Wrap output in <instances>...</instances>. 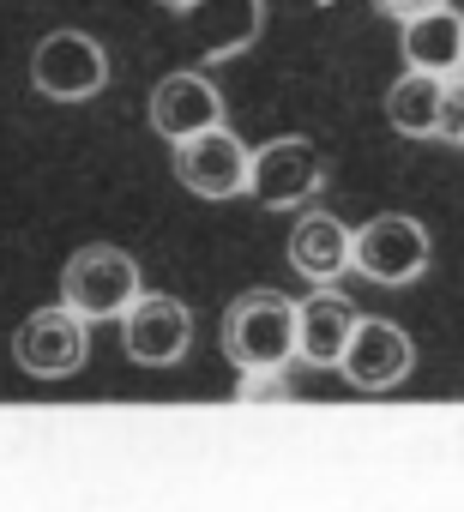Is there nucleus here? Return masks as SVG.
I'll use <instances>...</instances> for the list:
<instances>
[{
  "label": "nucleus",
  "instance_id": "1",
  "mask_svg": "<svg viewBox=\"0 0 464 512\" xmlns=\"http://www.w3.org/2000/svg\"><path fill=\"white\" fill-rule=\"evenodd\" d=\"M223 356L242 374H284L296 356V302L278 290H248L223 314Z\"/></svg>",
  "mask_w": 464,
  "mask_h": 512
},
{
  "label": "nucleus",
  "instance_id": "2",
  "mask_svg": "<svg viewBox=\"0 0 464 512\" xmlns=\"http://www.w3.org/2000/svg\"><path fill=\"white\" fill-rule=\"evenodd\" d=\"M139 260L127 247H109V241H91L79 247L73 260L61 266V302L91 326V320H121L139 296Z\"/></svg>",
  "mask_w": 464,
  "mask_h": 512
},
{
  "label": "nucleus",
  "instance_id": "3",
  "mask_svg": "<svg viewBox=\"0 0 464 512\" xmlns=\"http://www.w3.org/2000/svg\"><path fill=\"white\" fill-rule=\"evenodd\" d=\"M428 260H434V241H428V229H422L416 217H404V211H380V217H368V223L350 235V266H356L362 278L386 284V290L416 284V278L428 272Z\"/></svg>",
  "mask_w": 464,
  "mask_h": 512
},
{
  "label": "nucleus",
  "instance_id": "4",
  "mask_svg": "<svg viewBox=\"0 0 464 512\" xmlns=\"http://www.w3.org/2000/svg\"><path fill=\"white\" fill-rule=\"evenodd\" d=\"M320 187H326V157H320V145L302 139V133L266 139V145L248 157V193H254L266 211H302Z\"/></svg>",
  "mask_w": 464,
  "mask_h": 512
},
{
  "label": "nucleus",
  "instance_id": "5",
  "mask_svg": "<svg viewBox=\"0 0 464 512\" xmlns=\"http://www.w3.org/2000/svg\"><path fill=\"white\" fill-rule=\"evenodd\" d=\"M31 85L55 103H85L109 85V55L85 31H49L31 55Z\"/></svg>",
  "mask_w": 464,
  "mask_h": 512
},
{
  "label": "nucleus",
  "instance_id": "6",
  "mask_svg": "<svg viewBox=\"0 0 464 512\" xmlns=\"http://www.w3.org/2000/svg\"><path fill=\"white\" fill-rule=\"evenodd\" d=\"M85 356H91V332H85V320H79L67 302L37 308V314L13 332V362H19L31 380H67V374L85 368Z\"/></svg>",
  "mask_w": 464,
  "mask_h": 512
},
{
  "label": "nucleus",
  "instance_id": "7",
  "mask_svg": "<svg viewBox=\"0 0 464 512\" xmlns=\"http://www.w3.org/2000/svg\"><path fill=\"white\" fill-rule=\"evenodd\" d=\"M248 157L254 151L217 121L175 145V181L199 199H236V193H248Z\"/></svg>",
  "mask_w": 464,
  "mask_h": 512
},
{
  "label": "nucleus",
  "instance_id": "8",
  "mask_svg": "<svg viewBox=\"0 0 464 512\" xmlns=\"http://www.w3.org/2000/svg\"><path fill=\"white\" fill-rule=\"evenodd\" d=\"M410 368H416L410 332L392 326V320H368V314L356 320V332H350V344H344V356H338V374H344L356 392H392V386L410 380Z\"/></svg>",
  "mask_w": 464,
  "mask_h": 512
},
{
  "label": "nucleus",
  "instance_id": "9",
  "mask_svg": "<svg viewBox=\"0 0 464 512\" xmlns=\"http://www.w3.org/2000/svg\"><path fill=\"white\" fill-rule=\"evenodd\" d=\"M121 344L139 368H175L193 350V314L175 296H133V308L121 314Z\"/></svg>",
  "mask_w": 464,
  "mask_h": 512
},
{
  "label": "nucleus",
  "instance_id": "10",
  "mask_svg": "<svg viewBox=\"0 0 464 512\" xmlns=\"http://www.w3.org/2000/svg\"><path fill=\"white\" fill-rule=\"evenodd\" d=\"M217 121H223V91L199 67H181V73L157 79V91H151V127L169 145H181V139H193V133H205Z\"/></svg>",
  "mask_w": 464,
  "mask_h": 512
},
{
  "label": "nucleus",
  "instance_id": "11",
  "mask_svg": "<svg viewBox=\"0 0 464 512\" xmlns=\"http://www.w3.org/2000/svg\"><path fill=\"white\" fill-rule=\"evenodd\" d=\"M356 320H362L356 302L338 296L332 284H320L308 302H296V356H302L308 368H338V356H344Z\"/></svg>",
  "mask_w": 464,
  "mask_h": 512
},
{
  "label": "nucleus",
  "instance_id": "12",
  "mask_svg": "<svg viewBox=\"0 0 464 512\" xmlns=\"http://www.w3.org/2000/svg\"><path fill=\"white\" fill-rule=\"evenodd\" d=\"M398 55H404L410 73H434V79L458 73L464 67V13H452V0H446V7H428V13L404 19Z\"/></svg>",
  "mask_w": 464,
  "mask_h": 512
},
{
  "label": "nucleus",
  "instance_id": "13",
  "mask_svg": "<svg viewBox=\"0 0 464 512\" xmlns=\"http://www.w3.org/2000/svg\"><path fill=\"white\" fill-rule=\"evenodd\" d=\"M290 272L308 284H338L350 272V229L332 211H302L290 229Z\"/></svg>",
  "mask_w": 464,
  "mask_h": 512
},
{
  "label": "nucleus",
  "instance_id": "14",
  "mask_svg": "<svg viewBox=\"0 0 464 512\" xmlns=\"http://www.w3.org/2000/svg\"><path fill=\"white\" fill-rule=\"evenodd\" d=\"M386 121H392L404 139H434V121H440V79L404 67V79L386 91Z\"/></svg>",
  "mask_w": 464,
  "mask_h": 512
},
{
  "label": "nucleus",
  "instance_id": "15",
  "mask_svg": "<svg viewBox=\"0 0 464 512\" xmlns=\"http://www.w3.org/2000/svg\"><path fill=\"white\" fill-rule=\"evenodd\" d=\"M434 139H446V145L464 139V67L440 79V121H434Z\"/></svg>",
  "mask_w": 464,
  "mask_h": 512
},
{
  "label": "nucleus",
  "instance_id": "16",
  "mask_svg": "<svg viewBox=\"0 0 464 512\" xmlns=\"http://www.w3.org/2000/svg\"><path fill=\"white\" fill-rule=\"evenodd\" d=\"M236 398H284V380L278 374H242Z\"/></svg>",
  "mask_w": 464,
  "mask_h": 512
},
{
  "label": "nucleus",
  "instance_id": "17",
  "mask_svg": "<svg viewBox=\"0 0 464 512\" xmlns=\"http://www.w3.org/2000/svg\"><path fill=\"white\" fill-rule=\"evenodd\" d=\"M374 7L404 25V19H416V13H428V7H446V0H374Z\"/></svg>",
  "mask_w": 464,
  "mask_h": 512
},
{
  "label": "nucleus",
  "instance_id": "18",
  "mask_svg": "<svg viewBox=\"0 0 464 512\" xmlns=\"http://www.w3.org/2000/svg\"><path fill=\"white\" fill-rule=\"evenodd\" d=\"M157 7H169V13H193V7H205V0H157Z\"/></svg>",
  "mask_w": 464,
  "mask_h": 512
},
{
  "label": "nucleus",
  "instance_id": "19",
  "mask_svg": "<svg viewBox=\"0 0 464 512\" xmlns=\"http://www.w3.org/2000/svg\"><path fill=\"white\" fill-rule=\"evenodd\" d=\"M458 145H464V139H458Z\"/></svg>",
  "mask_w": 464,
  "mask_h": 512
}]
</instances>
